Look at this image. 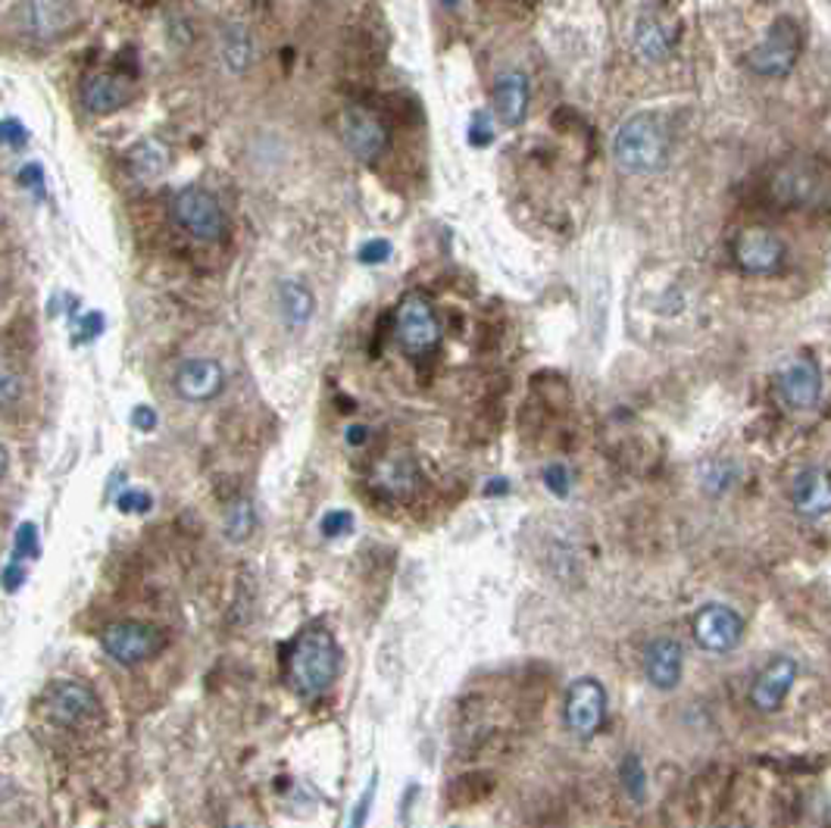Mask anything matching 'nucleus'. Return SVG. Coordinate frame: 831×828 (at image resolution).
Returning <instances> with one entry per match:
<instances>
[{"instance_id":"9","label":"nucleus","mask_w":831,"mask_h":828,"mask_svg":"<svg viewBox=\"0 0 831 828\" xmlns=\"http://www.w3.org/2000/svg\"><path fill=\"white\" fill-rule=\"evenodd\" d=\"M173 213L178 226L197 241H219L226 235V213L216 204L214 194L200 192V188H185V192L175 194Z\"/></svg>"},{"instance_id":"19","label":"nucleus","mask_w":831,"mask_h":828,"mask_svg":"<svg viewBox=\"0 0 831 828\" xmlns=\"http://www.w3.org/2000/svg\"><path fill=\"white\" fill-rule=\"evenodd\" d=\"M528 76L523 69H506L494 81V116L501 119L506 129L520 126L528 113Z\"/></svg>"},{"instance_id":"21","label":"nucleus","mask_w":831,"mask_h":828,"mask_svg":"<svg viewBox=\"0 0 831 828\" xmlns=\"http://www.w3.org/2000/svg\"><path fill=\"white\" fill-rule=\"evenodd\" d=\"M278 309H282V319L288 323V328H304L316 309V297L304 282L288 279L278 285Z\"/></svg>"},{"instance_id":"8","label":"nucleus","mask_w":831,"mask_h":828,"mask_svg":"<svg viewBox=\"0 0 831 828\" xmlns=\"http://www.w3.org/2000/svg\"><path fill=\"white\" fill-rule=\"evenodd\" d=\"M566 729L576 738H594L606 719V688L598 678H576L566 691Z\"/></svg>"},{"instance_id":"25","label":"nucleus","mask_w":831,"mask_h":828,"mask_svg":"<svg viewBox=\"0 0 831 828\" xmlns=\"http://www.w3.org/2000/svg\"><path fill=\"white\" fill-rule=\"evenodd\" d=\"M619 778H622L625 794H628L635 804H641L644 794H647V772H644V763H641L638 753H625V760H622V766H619Z\"/></svg>"},{"instance_id":"13","label":"nucleus","mask_w":831,"mask_h":828,"mask_svg":"<svg viewBox=\"0 0 831 828\" xmlns=\"http://www.w3.org/2000/svg\"><path fill=\"white\" fill-rule=\"evenodd\" d=\"M778 391L781 401L791 410H812L822 397V372L812 357H794L788 367L778 372Z\"/></svg>"},{"instance_id":"36","label":"nucleus","mask_w":831,"mask_h":828,"mask_svg":"<svg viewBox=\"0 0 831 828\" xmlns=\"http://www.w3.org/2000/svg\"><path fill=\"white\" fill-rule=\"evenodd\" d=\"M0 129H3V141H7L10 148H22V144L29 141V132L22 129L20 119H13V116H7Z\"/></svg>"},{"instance_id":"22","label":"nucleus","mask_w":831,"mask_h":828,"mask_svg":"<svg viewBox=\"0 0 831 828\" xmlns=\"http://www.w3.org/2000/svg\"><path fill=\"white\" fill-rule=\"evenodd\" d=\"M251 32H248L244 25H238V22L226 25V32H222V63L229 66V73L241 76V73L251 66Z\"/></svg>"},{"instance_id":"1","label":"nucleus","mask_w":831,"mask_h":828,"mask_svg":"<svg viewBox=\"0 0 831 828\" xmlns=\"http://www.w3.org/2000/svg\"><path fill=\"white\" fill-rule=\"evenodd\" d=\"M341 673V647L326 629H307L294 641L288 656V682L300 697H319Z\"/></svg>"},{"instance_id":"29","label":"nucleus","mask_w":831,"mask_h":828,"mask_svg":"<svg viewBox=\"0 0 831 828\" xmlns=\"http://www.w3.org/2000/svg\"><path fill=\"white\" fill-rule=\"evenodd\" d=\"M350 529H353V513H348V510H329L319 520V532L326 538H341V535H348Z\"/></svg>"},{"instance_id":"33","label":"nucleus","mask_w":831,"mask_h":828,"mask_svg":"<svg viewBox=\"0 0 831 828\" xmlns=\"http://www.w3.org/2000/svg\"><path fill=\"white\" fill-rule=\"evenodd\" d=\"M100 331H103V313H85L81 319H76L73 345H88V341H95Z\"/></svg>"},{"instance_id":"40","label":"nucleus","mask_w":831,"mask_h":828,"mask_svg":"<svg viewBox=\"0 0 831 828\" xmlns=\"http://www.w3.org/2000/svg\"><path fill=\"white\" fill-rule=\"evenodd\" d=\"M506 491H510V482H506V479H491L488 488H484L488 498H491V494H506Z\"/></svg>"},{"instance_id":"26","label":"nucleus","mask_w":831,"mask_h":828,"mask_svg":"<svg viewBox=\"0 0 831 828\" xmlns=\"http://www.w3.org/2000/svg\"><path fill=\"white\" fill-rule=\"evenodd\" d=\"M253 525H256V516H253L251 501H234L232 506L226 510V535L232 541L251 538Z\"/></svg>"},{"instance_id":"10","label":"nucleus","mask_w":831,"mask_h":828,"mask_svg":"<svg viewBox=\"0 0 831 828\" xmlns=\"http://www.w3.org/2000/svg\"><path fill=\"white\" fill-rule=\"evenodd\" d=\"M341 141L360 163H375L385 156L391 135L379 116L369 113L363 107H348L341 113Z\"/></svg>"},{"instance_id":"24","label":"nucleus","mask_w":831,"mask_h":828,"mask_svg":"<svg viewBox=\"0 0 831 828\" xmlns=\"http://www.w3.org/2000/svg\"><path fill=\"white\" fill-rule=\"evenodd\" d=\"M166 163H170V154H166V148H163L156 138L141 141L135 151L129 154V166H132V173H135L138 178H156V175H163Z\"/></svg>"},{"instance_id":"31","label":"nucleus","mask_w":831,"mask_h":828,"mask_svg":"<svg viewBox=\"0 0 831 828\" xmlns=\"http://www.w3.org/2000/svg\"><path fill=\"white\" fill-rule=\"evenodd\" d=\"M151 506H154V498H151L147 491H141V488H125V491H119V513H147Z\"/></svg>"},{"instance_id":"20","label":"nucleus","mask_w":831,"mask_h":828,"mask_svg":"<svg viewBox=\"0 0 831 828\" xmlns=\"http://www.w3.org/2000/svg\"><path fill=\"white\" fill-rule=\"evenodd\" d=\"M676 44V25L657 20V17H644L635 29V47L644 63H663L673 54Z\"/></svg>"},{"instance_id":"32","label":"nucleus","mask_w":831,"mask_h":828,"mask_svg":"<svg viewBox=\"0 0 831 828\" xmlns=\"http://www.w3.org/2000/svg\"><path fill=\"white\" fill-rule=\"evenodd\" d=\"M469 141H472V148H488L491 141H494V122H491V113H479L469 119Z\"/></svg>"},{"instance_id":"28","label":"nucleus","mask_w":831,"mask_h":828,"mask_svg":"<svg viewBox=\"0 0 831 828\" xmlns=\"http://www.w3.org/2000/svg\"><path fill=\"white\" fill-rule=\"evenodd\" d=\"M375 794H379V772H372L369 785L363 788V794L357 797V804H353V809H350L348 816V828H367L369 813H372V804H375Z\"/></svg>"},{"instance_id":"3","label":"nucleus","mask_w":831,"mask_h":828,"mask_svg":"<svg viewBox=\"0 0 831 828\" xmlns=\"http://www.w3.org/2000/svg\"><path fill=\"white\" fill-rule=\"evenodd\" d=\"M166 638L156 625L147 622H135V619H122V622H110L100 632V647L107 651V656L119 663V666H141L151 656L163 651Z\"/></svg>"},{"instance_id":"42","label":"nucleus","mask_w":831,"mask_h":828,"mask_svg":"<svg viewBox=\"0 0 831 828\" xmlns=\"http://www.w3.org/2000/svg\"><path fill=\"white\" fill-rule=\"evenodd\" d=\"M232 828H251V826H232Z\"/></svg>"},{"instance_id":"15","label":"nucleus","mask_w":831,"mask_h":828,"mask_svg":"<svg viewBox=\"0 0 831 828\" xmlns=\"http://www.w3.org/2000/svg\"><path fill=\"white\" fill-rule=\"evenodd\" d=\"M794 682H797V663L791 656H773L763 673L756 675L754 688H751V704L759 713H775L785 697L791 694Z\"/></svg>"},{"instance_id":"7","label":"nucleus","mask_w":831,"mask_h":828,"mask_svg":"<svg viewBox=\"0 0 831 828\" xmlns=\"http://www.w3.org/2000/svg\"><path fill=\"white\" fill-rule=\"evenodd\" d=\"M825 178H829V170L822 163L794 160L773 175L775 200L788 207H807L816 200H825Z\"/></svg>"},{"instance_id":"6","label":"nucleus","mask_w":831,"mask_h":828,"mask_svg":"<svg viewBox=\"0 0 831 828\" xmlns=\"http://www.w3.org/2000/svg\"><path fill=\"white\" fill-rule=\"evenodd\" d=\"M394 331H397V341L409 357H426L441 345V323H438L435 309L423 294H406L404 301L397 304Z\"/></svg>"},{"instance_id":"41","label":"nucleus","mask_w":831,"mask_h":828,"mask_svg":"<svg viewBox=\"0 0 831 828\" xmlns=\"http://www.w3.org/2000/svg\"><path fill=\"white\" fill-rule=\"evenodd\" d=\"M363 442H367V428H363V425H350L348 444H353V447H357V444H363Z\"/></svg>"},{"instance_id":"34","label":"nucleus","mask_w":831,"mask_h":828,"mask_svg":"<svg viewBox=\"0 0 831 828\" xmlns=\"http://www.w3.org/2000/svg\"><path fill=\"white\" fill-rule=\"evenodd\" d=\"M387 257H391V241H385V238L367 241L360 248V263H367V266H379V263H385Z\"/></svg>"},{"instance_id":"17","label":"nucleus","mask_w":831,"mask_h":828,"mask_svg":"<svg viewBox=\"0 0 831 828\" xmlns=\"http://www.w3.org/2000/svg\"><path fill=\"white\" fill-rule=\"evenodd\" d=\"M681 669H685V651L676 638H657L647 644L644 651V673L647 682L659 688V691H673L681 682Z\"/></svg>"},{"instance_id":"14","label":"nucleus","mask_w":831,"mask_h":828,"mask_svg":"<svg viewBox=\"0 0 831 828\" xmlns=\"http://www.w3.org/2000/svg\"><path fill=\"white\" fill-rule=\"evenodd\" d=\"M226 385V369L210 357H192L185 360L175 372V391L188 401V404H204L214 401L216 394Z\"/></svg>"},{"instance_id":"39","label":"nucleus","mask_w":831,"mask_h":828,"mask_svg":"<svg viewBox=\"0 0 831 828\" xmlns=\"http://www.w3.org/2000/svg\"><path fill=\"white\" fill-rule=\"evenodd\" d=\"M13 401H17V375L7 369V372H3V404L13 406Z\"/></svg>"},{"instance_id":"37","label":"nucleus","mask_w":831,"mask_h":828,"mask_svg":"<svg viewBox=\"0 0 831 828\" xmlns=\"http://www.w3.org/2000/svg\"><path fill=\"white\" fill-rule=\"evenodd\" d=\"M132 425H135L138 432H154L156 428V410L154 406L141 404L132 410Z\"/></svg>"},{"instance_id":"18","label":"nucleus","mask_w":831,"mask_h":828,"mask_svg":"<svg viewBox=\"0 0 831 828\" xmlns=\"http://www.w3.org/2000/svg\"><path fill=\"white\" fill-rule=\"evenodd\" d=\"M129 81L119 76H110V73H88L78 85V97H81V107L91 116H110L117 113L119 107H125L129 100Z\"/></svg>"},{"instance_id":"2","label":"nucleus","mask_w":831,"mask_h":828,"mask_svg":"<svg viewBox=\"0 0 831 828\" xmlns=\"http://www.w3.org/2000/svg\"><path fill=\"white\" fill-rule=\"evenodd\" d=\"M613 156L616 163L632 175L657 173L669 156V135L657 116H632L622 122V129L613 138Z\"/></svg>"},{"instance_id":"23","label":"nucleus","mask_w":831,"mask_h":828,"mask_svg":"<svg viewBox=\"0 0 831 828\" xmlns=\"http://www.w3.org/2000/svg\"><path fill=\"white\" fill-rule=\"evenodd\" d=\"M375 482L385 488L391 498H406V494H413V488L419 482V472H416V462L404 460V457H397V460H387L382 469H379V476H375Z\"/></svg>"},{"instance_id":"30","label":"nucleus","mask_w":831,"mask_h":828,"mask_svg":"<svg viewBox=\"0 0 831 828\" xmlns=\"http://www.w3.org/2000/svg\"><path fill=\"white\" fill-rule=\"evenodd\" d=\"M544 484H547V491H550V494H557V498H569V491H572L569 469H566L562 462H550V466H544Z\"/></svg>"},{"instance_id":"38","label":"nucleus","mask_w":831,"mask_h":828,"mask_svg":"<svg viewBox=\"0 0 831 828\" xmlns=\"http://www.w3.org/2000/svg\"><path fill=\"white\" fill-rule=\"evenodd\" d=\"M41 178H44V175H41V166H35V163L20 170V185H29V188H39L41 192Z\"/></svg>"},{"instance_id":"16","label":"nucleus","mask_w":831,"mask_h":828,"mask_svg":"<svg viewBox=\"0 0 831 828\" xmlns=\"http://www.w3.org/2000/svg\"><path fill=\"white\" fill-rule=\"evenodd\" d=\"M791 503L794 510L803 520H822L831 513V472L812 466L803 469L791 484Z\"/></svg>"},{"instance_id":"35","label":"nucleus","mask_w":831,"mask_h":828,"mask_svg":"<svg viewBox=\"0 0 831 828\" xmlns=\"http://www.w3.org/2000/svg\"><path fill=\"white\" fill-rule=\"evenodd\" d=\"M22 585H25V563L10 557V563L3 566V588H7V595H13Z\"/></svg>"},{"instance_id":"4","label":"nucleus","mask_w":831,"mask_h":828,"mask_svg":"<svg viewBox=\"0 0 831 828\" xmlns=\"http://www.w3.org/2000/svg\"><path fill=\"white\" fill-rule=\"evenodd\" d=\"M803 51V32L791 17H781L773 22V29L766 32V39L756 44L754 51L747 54V66L754 69L756 76H785L791 73L800 59Z\"/></svg>"},{"instance_id":"27","label":"nucleus","mask_w":831,"mask_h":828,"mask_svg":"<svg viewBox=\"0 0 831 828\" xmlns=\"http://www.w3.org/2000/svg\"><path fill=\"white\" fill-rule=\"evenodd\" d=\"M41 554V535L35 522H22L17 529V538H13V559H22V563H32L39 559Z\"/></svg>"},{"instance_id":"12","label":"nucleus","mask_w":831,"mask_h":828,"mask_svg":"<svg viewBox=\"0 0 831 828\" xmlns=\"http://www.w3.org/2000/svg\"><path fill=\"white\" fill-rule=\"evenodd\" d=\"M735 260L751 275H773L785 263V241L769 229H744L735 241Z\"/></svg>"},{"instance_id":"11","label":"nucleus","mask_w":831,"mask_h":828,"mask_svg":"<svg viewBox=\"0 0 831 828\" xmlns=\"http://www.w3.org/2000/svg\"><path fill=\"white\" fill-rule=\"evenodd\" d=\"M695 638L710 654H729L744 641V619L725 603H707L695 617Z\"/></svg>"},{"instance_id":"5","label":"nucleus","mask_w":831,"mask_h":828,"mask_svg":"<svg viewBox=\"0 0 831 828\" xmlns=\"http://www.w3.org/2000/svg\"><path fill=\"white\" fill-rule=\"evenodd\" d=\"M41 710H44V719H51L59 729H85L97 719L100 704L88 685L73 682V678H59L44 691Z\"/></svg>"}]
</instances>
